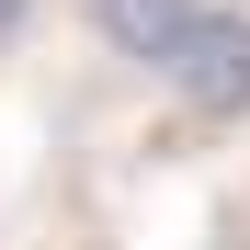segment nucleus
Segmentation results:
<instances>
[{
  "label": "nucleus",
  "mask_w": 250,
  "mask_h": 250,
  "mask_svg": "<svg viewBox=\"0 0 250 250\" xmlns=\"http://www.w3.org/2000/svg\"><path fill=\"white\" fill-rule=\"evenodd\" d=\"M23 12H34V0H0V46H12V34H23Z\"/></svg>",
  "instance_id": "obj_3"
},
{
  "label": "nucleus",
  "mask_w": 250,
  "mask_h": 250,
  "mask_svg": "<svg viewBox=\"0 0 250 250\" xmlns=\"http://www.w3.org/2000/svg\"><path fill=\"white\" fill-rule=\"evenodd\" d=\"M171 91L193 114H250V12H205L171 57Z\"/></svg>",
  "instance_id": "obj_1"
},
{
  "label": "nucleus",
  "mask_w": 250,
  "mask_h": 250,
  "mask_svg": "<svg viewBox=\"0 0 250 250\" xmlns=\"http://www.w3.org/2000/svg\"><path fill=\"white\" fill-rule=\"evenodd\" d=\"M91 23H103V46H114V57L171 68V57H182V34L205 23V0H91Z\"/></svg>",
  "instance_id": "obj_2"
}]
</instances>
